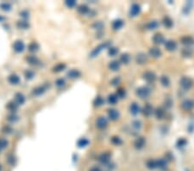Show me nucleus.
Segmentation results:
<instances>
[{
  "instance_id": "a18cd8bd",
  "label": "nucleus",
  "mask_w": 194,
  "mask_h": 171,
  "mask_svg": "<svg viewBox=\"0 0 194 171\" xmlns=\"http://www.w3.org/2000/svg\"><path fill=\"white\" fill-rule=\"evenodd\" d=\"M0 8L2 9V10H4V11H10L11 10V5L10 4H7V3H3V4H0Z\"/></svg>"
},
{
  "instance_id": "1a4fd4ad",
  "label": "nucleus",
  "mask_w": 194,
  "mask_h": 171,
  "mask_svg": "<svg viewBox=\"0 0 194 171\" xmlns=\"http://www.w3.org/2000/svg\"><path fill=\"white\" fill-rule=\"evenodd\" d=\"M148 59H149L148 55L143 52H140L135 55V62L139 65L145 64L146 62H148Z\"/></svg>"
},
{
  "instance_id": "49530a36",
  "label": "nucleus",
  "mask_w": 194,
  "mask_h": 171,
  "mask_svg": "<svg viewBox=\"0 0 194 171\" xmlns=\"http://www.w3.org/2000/svg\"><path fill=\"white\" fill-rule=\"evenodd\" d=\"M7 145H8L7 140L4 139V138H0V150L5 149L7 147Z\"/></svg>"
},
{
  "instance_id": "6ab92c4d",
  "label": "nucleus",
  "mask_w": 194,
  "mask_h": 171,
  "mask_svg": "<svg viewBox=\"0 0 194 171\" xmlns=\"http://www.w3.org/2000/svg\"><path fill=\"white\" fill-rule=\"evenodd\" d=\"M162 24L164 25L165 28H166V29H171L173 26V19L170 17V16H165L164 17L162 18Z\"/></svg>"
},
{
  "instance_id": "72a5a7b5",
  "label": "nucleus",
  "mask_w": 194,
  "mask_h": 171,
  "mask_svg": "<svg viewBox=\"0 0 194 171\" xmlns=\"http://www.w3.org/2000/svg\"><path fill=\"white\" fill-rule=\"evenodd\" d=\"M110 142H111L112 144H114V145H116V146H119V145H121V144L122 143V140L119 137H118V136H113V137H111Z\"/></svg>"
},
{
  "instance_id": "ea45409f",
  "label": "nucleus",
  "mask_w": 194,
  "mask_h": 171,
  "mask_svg": "<svg viewBox=\"0 0 194 171\" xmlns=\"http://www.w3.org/2000/svg\"><path fill=\"white\" fill-rule=\"evenodd\" d=\"M116 94L118 95V99H123L126 96V91L123 88H118Z\"/></svg>"
},
{
  "instance_id": "473e14b6",
  "label": "nucleus",
  "mask_w": 194,
  "mask_h": 171,
  "mask_svg": "<svg viewBox=\"0 0 194 171\" xmlns=\"http://www.w3.org/2000/svg\"><path fill=\"white\" fill-rule=\"evenodd\" d=\"M118 52H119V50H118V48H116V47H110V48H108V55H109L110 56H111V57L116 56V55L118 54Z\"/></svg>"
},
{
  "instance_id": "f257e3e1",
  "label": "nucleus",
  "mask_w": 194,
  "mask_h": 171,
  "mask_svg": "<svg viewBox=\"0 0 194 171\" xmlns=\"http://www.w3.org/2000/svg\"><path fill=\"white\" fill-rule=\"evenodd\" d=\"M135 94L142 99H145L149 97L151 94V88L148 86H142L136 88L135 90Z\"/></svg>"
},
{
  "instance_id": "6e6552de",
  "label": "nucleus",
  "mask_w": 194,
  "mask_h": 171,
  "mask_svg": "<svg viewBox=\"0 0 194 171\" xmlns=\"http://www.w3.org/2000/svg\"><path fill=\"white\" fill-rule=\"evenodd\" d=\"M107 114H108L109 118H110V120H112V121H116V120H118L120 118V112L117 109H108Z\"/></svg>"
},
{
  "instance_id": "b1692460",
  "label": "nucleus",
  "mask_w": 194,
  "mask_h": 171,
  "mask_svg": "<svg viewBox=\"0 0 194 171\" xmlns=\"http://www.w3.org/2000/svg\"><path fill=\"white\" fill-rule=\"evenodd\" d=\"M130 62V55L128 53H123L120 55L119 62L121 64L128 65Z\"/></svg>"
},
{
  "instance_id": "f03ea898",
  "label": "nucleus",
  "mask_w": 194,
  "mask_h": 171,
  "mask_svg": "<svg viewBox=\"0 0 194 171\" xmlns=\"http://www.w3.org/2000/svg\"><path fill=\"white\" fill-rule=\"evenodd\" d=\"M193 79H191L190 77H187V76H184L180 79L179 80V85L180 87L185 90V91H188L190 90L193 86Z\"/></svg>"
},
{
  "instance_id": "c9c22d12",
  "label": "nucleus",
  "mask_w": 194,
  "mask_h": 171,
  "mask_svg": "<svg viewBox=\"0 0 194 171\" xmlns=\"http://www.w3.org/2000/svg\"><path fill=\"white\" fill-rule=\"evenodd\" d=\"M89 144V141L86 138H81L78 141L77 143V145L79 148H85L86 146H87Z\"/></svg>"
},
{
  "instance_id": "37998d69",
  "label": "nucleus",
  "mask_w": 194,
  "mask_h": 171,
  "mask_svg": "<svg viewBox=\"0 0 194 171\" xmlns=\"http://www.w3.org/2000/svg\"><path fill=\"white\" fill-rule=\"evenodd\" d=\"M55 85H56V87H63L66 85V81H65L64 79L60 78V79H58L55 81Z\"/></svg>"
},
{
  "instance_id": "423d86ee",
  "label": "nucleus",
  "mask_w": 194,
  "mask_h": 171,
  "mask_svg": "<svg viewBox=\"0 0 194 171\" xmlns=\"http://www.w3.org/2000/svg\"><path fill=\"white\" fill-rule=\"evenodd\" d=\"M165 48L168 51V52H173L177 49L178 44L175 41L173 40H167L164 43Z\"/></svg>"
},
{
  "instance_id": "2f4dec72",
  "label": "nucleus",
  "mask_w": 194,
  "mask_h": 171,
  "mask_svg": "<svg viewBox=\"0 0 194 171\" xmlns=\"http://www.w3.org/2000/svg\"><path fill=\"white\" fill-rule=\"evenodd\" d=\"M8 80L11 84L12 85H17L20 82V78L18 77L16 75H11V76H9Z\"/></svg>"
},
{
  "instance_id": "4468645a",
  "label": "nucleus",
  "mask_w": 194,
  "mask_h": 171,
  "mask_svg": "<svg viewBox=\"0 0 194 171\" xmlns=\"http://www.w3.org/2000/svg\"><path fill=\"white\" fill-rule=\"evenodd\" d=\"M146 144V139L143 137H139L136 139L135 140L134 142V146L136 150H142L144 148Z\"/></svg>"
},
{
  "instance_id": "c03bdc74",
  "label": "nucleus",
  "mask_w": 194,
  "mask_h": 171,
  "mask_svg": "<svg viewBox=\"0 0 194 171\" xmlns=\"http://www.w3.org/2000/svg\"><path fill=\"white\" fill-rule=\"evenodd\" d=\"M132 127L135 130H140L142 127V122L140 120H134L132 122Z\"/></svg>"
},
{
  "instance_id": "4d7b16f0",
  "label": "nucleus",
  "mask_w": 194,
  "mask_h": 171,
  "mask_svg": "<svg viewBox=\"0 0 194 171\" xmlns=\"http://www.w3.org/2000/svg\"><path fill=\"white\" fill-rule=\"evenodd\" d=\"M25 76H26V79H32L34 76V73L31 71H28V72H26Z\"/></svg>"
},
{
  "instance_id": "7ed1b4c3",
  "label": "nucleus",
  "mask_w": 194,
  "mask_h": 171,
  "mask_svg": "<svg viewBox=\"0 0 194 171\" xmlns=\"http://www.w3.org/2000/svg\"><path fill=\"white\" fill-rule=\"evenodd\" d=\"M110 46V42H105V43H101V44H99L98 47H96L91 52V54H90V56L91 57V58H93V57H96L97 55H98L105 48H109Z\"/></svg>"
},
{
  "instance_id": "2eb2a0df",
  "label": "nucleus",
  "mask_w": 194,
  "mask_h": 171,
  "mask_svg": "<svg viewBox=\"0 0 194 171\" xmlns=\"http://www.w3.org/2000/svg\"><path fill=\"white\" fill-rule=\"evenodd\" d=\"M141 111H142V113L143 114V116H145V117H149L151 116L153 113H154V108H153V106H151V104H146L142 109L141 110Z\"/></svg>"
},
{
  "instance_id": "5fc2aeb1",
  "label": "nucleus",
  "mask_w": 194,
  "mask_h": 171,
  "mask_svg": "<svg viewBox=\"0 0 194 171\" xmlns=\"http://www.w3.org/2000/svg\"><path fill=\"white\" fill-rule=\"evenodd\" d=\"M103 26H104V24H103L101 22H98V23H96L95 24H93V27H95V29H98V30L102 29Z\"/></svg>"
},
{
  "instance_id": "f704fd0d",
  "label": "nucleus",
  "mask_w": 194,
  "mask_h": 171,
  "mask_svg": "<svg viewBox=\"0 0 194 171\" xmlns=\"http://www.w3.org/2000/svg\"><path fill=\"white\" fill-rule=\"evenodd\" d=\"M181 55H182L184 57H190V56L193 55V49H192V48H185L182 49Z\"/></svg>"
},
{
  "instance_id": "3c124183",
  "label": "nucleus",
  "mask_w": 194,
  "mask_h": 171,
  "mask_svg": "<svg viewBox=\"0 0 194 171\" xmlns=\"http://www.w3.org/2000/svg\"><path fill=\"white\" fill-rule=\"evenodd\" d=\"M29 49H30V51H36V50L38 49V45H37V43H32L31 44H30V46H29Z\"/></svg>"
},
{
  "instance_id": "39448f33",
  "label": "nucleus",
  "mask_w": 194,
  "mask_h": 171,
  "mask_svg": "<svg viewBox=\"0 0 194 171\" xmlns=\"http://www.w3.org/2000/svg\"><path fill=\"white\" fill-rule=\"evenodd\" d=\"M110 159H111V154L110 152L102 153L98 158V162L103 165H108L110 162Z\"/></svg>"
},
{
  "instance_id": "0eeeda50",
  "label": "nucleus",
  "mask_w": 194,
  "mask_h": 171,
  "mask_svg": "<svg viewBox=\"0 0 194 171\" xmlns=\"http://www.w3.org/2000/svg\"><path fill=\"white\" fill-rule=\"evenodd\" d=\"M152 41L154 44L156 45H161V44H164L166 40H165L164 35L161 34V33H156L154 35L153 38H152Z\"/></svg>"
},
{
  "instance_id": "79ce46f5",
  "label": "nucleus",
  "mask_w": 194,
  "mask_h": 171,
  "mask_svg": "<svg viewBox=\"0 0 194 171\" xmlns=\"http://www.w3.org/2000/svg\"><path fill=\"white\" fill-rule=\"evenodd\" d=\"M187 144V141L185 138H179L177 141V146L178 148H182V147H185L186 145Z\"/></svg>"
},
{
  "instance_id": "052dcab7",
  "label": "nucleus",
  "mask_w": 194,
  "mask_h": 171,
  "mask_svg": "<svg viewBox=\"0 0 194 171\" xmlns=\"http://www.w3.org/2000/svg\"><path fill=\"white\" fill-rule=\"evenodd\" d=\"M3 20H4V16H0V22H2Z\"/></svg>"
},
{
  "instance_id": "393cba45",
  "label": "nucleus",
  "mask_w": 194,
  "mask_h": 171,
  "mask_svg": "<svg viewBox=\"0 0 194 171\" xmlns=\"http://www.w3.org/2000/svg\"><path fill=\"white\" fill-rule=\"evenodd\" d=\"M80 75H81V73L77 69H71L67 74V76L70 79H77V78L80 77Z\"/></svg>"
},
{
  "instance_id": "6e6d98bb",
  "label": "nucleus",
  "mask_w": 194,
  "mask_h": 171,
  "mask_svg": "<svg viewBox=\"0 0 194 171\" xmlns=\"http://www.w3.org/2000/svg\"><path fill=\"white\" fill-rule=\"evenodd\" d=\"M8 108L11 109V111H15L17 108V106L15 105V104H13V103H10L9 105H8Z\"/></svg>"
},
{
  "instance_id": "ddd939ff",
  "label": "nucleus",
  "mask_w": 194,
  "mask_h": 171,
  "mask_svg": "<svg viewBox=\"0 0 194 171\" xmlns=\"http://www.w3.org/2000/svg\"><path fill=\"white\" fill-rule=\"evenodd\" d=\"M181 107L185 111H191L194 107V101L190 99H186L181 103Z\"/></svg>"
},
{
  "instance_id": "a19ab883",
  "label": "nucleus",
  "mask_w": 194,
  "mask_h": 171,
  "mask_svg": "<svg viewBox=\"0 0 194 171\" xmlns=\"http://www.w3.org/2000/svg\"><path fill=\"white\" fill-rule=\"evenodd\" d=\"M27 61L30 62V64H33V65H36V64H38L39 63V60L35 57V56H33V55H31L30 57H28L27 58Z\"/></svg>"
},
{
  "instance_id": "4be33fe9",
  "label": "nucleus",
  "mask_w": 194,
  "mask_h": 171,
  "mask_svg": "<svg viewBox=\"0 0 194 171\" xmlns=\"http://www.w3.org/2000/svg\"><path fill=\"white\" fill-rule=\"evenodd\" d=\"M160 27V23L157 20H152L146 24V28L149 31L156 30Z\"/></svg>"
},
{
  "instance_id": "c756f323",
  "label": "nucleus",
  "mask_w": 194,
  "mask_h": 171,
  "mask_svg": "<svg viewBox=\"0 0 194 171\" xmlns=\"http://www.w3.org/2000/svg\"><path fill=\"white\" fill-rule=\"evenodd\" d=\"M105 104V99L102 96H97L93 101V105L97 107H99Z\"/></svg>"
},
{
  "instance_id": "cd10ccee",
  "label": "nucleus",
  "mask_w": 194,
  "mask_h": 171,
  "mask_svg": "<svg viewBox=\"0 0 194 171\" xmlns=\"http://www.w3.org/2000/svg\"><path fill=\"white\" fill-rule=\"evenodd\" d=\"M160 82H161V86L164 87H168L170 86V83H171L169 77L166 76V75H161V76L160 77Z\"/></svg>"
},
{
  "instance_id": "f8f14e48",
  "label": "nucleus",
  "mask_w": 194,
  "mask_h": 171,
  "mask_svg": "<svg viewBox=\"0 0 194 171\" xmlns=\"http://www.w3.org/2000/svg\"><path fill=\"white\" fill-rule=\"evenodd\" d=\"M107 125H108V120H107L106 118H105V117H99V118H97V120H96V126H97V128H98L100 130H103V129H105V128L107 127Z\"/></svg>"
},
{
  "instance_id": "e2e57ef3",
  "label": "nucleus",
  "mask_w": 194,
  "mask_h": 171,
  "mask_svg": "<svg viewBox=\"0 0 194 171\" xmlns=\"http://www.w3.org/2000/svg\"><path fill=\"white\" fill-rule=\"evenodd\" d=\"M0 151H1V150H0Z\"/></svg>"
},
{
  "instance_id": "4c0bfd02",
  "label": "nucleus",
  "mask_w": 194,
  "mask_h": 171,
  "mask_svg": "<svg viewBox=\"0 0 194 171\" xmlns=\"http://www.w3.org/2000/svg\"><path fill=\"white\" fill-rule=\"evenodd\" d=\"M46 89H47V87H45V86L38 87H36L35 89H34V92H33V93H34L35 95H41V94L45 93Z\"/></svg>"
},
{
  "instance_id": "58836bf2",
  "label": "nucleus",
  "mask_w": 194,
  "mask_h": 171,
  "mask_svg": "<svg viewBox=\"0 0 194 171\" xmlns=\"http://www.w3.org/2000/svg\"><path fill=\"white\" fill-rule=\"evenodd\" d=\"M65 68H66V64H64V63H59V64H57V65L54 67V72L59 73L60 71L64 70Z\"/></svg>"
},
{
  "instance_id": "864d4df0",
  "label": "nucleus",
  "mask_w": 194,
  "mask_h": 171,
  "mask_svg": "<svg viewBox=\"0 0 194 171\" xmlns=\"http://www.w3.org/2000/svg\"><path fill=\"white\" fill-rule=\"evenodd\" d=\"M7 162L11 164V165H14L15 164V158L13 155H10L7 158Z\"/></svg>"
},
{
  "instance_id": "09e8293b",
  "label": "nucleus",
  "mask_w": 194,
  "mask_h": 171,
  "mask_svg": "<svg viewBox=\"0 0 194 171\" xmlns=\"http://www.w3.org/2000/svg\"><path fill=\"white\" fill-rule=\"evenodd\" d=\"M164 104H165V106H166V108H170V107L172 106V105H173V101H172L171 99L167 98V99H165Z\"/></svg>"
},
{
  "instance_id": "bb28decb",
  "label": "nucleus",
  "mask_w": 194,
  "mask_h": 171,
  "mask_svg": "<svg viewBox=\"0 0 194 171\" xmlns=\"http://www.w3.org/2000/svg\"><path fill=\"white\" fill-rule=\"evenodd\" d=\"M107 101L110 105H116L118 101V97L116 93H111V94L108 95Z\"/></svg>"
},
{
  "instance_id": "603ef678",
  "label": "nucleus",
  "mask_w": 194,
  "mask_h": 171,
  "mask_svg": "<svg viewBox=\"0 0 194 171\" xmlns=\"http://www.w3.org/2000/svg\"><path fill=\"white\" fill-rule=\"evenodd\" d=\"M17 25L19 26V28L21 29H27L29 27V24L25 22H18Z\"/></svg>"
},
{
  "instance_id": "5701e85b",
  "label": "nucleus",
  "mask_w": 194,
  "mask_h": 171,
  "mask_svg": "<svg viewBox=\"0 0 194 171\" xmlns=\"http://www.w3.org/2000/svg\"><path fill=\"white\" fill-rule=\"evenodd\" d=\"M156 167L161 170H165L167 168V162L165 159H156Z\"/></svg>"
},
{
  "instance_id": "20e7f679",
  "label": "nucleus",
  "mask_w": 194,
  "mask_h": 171,
  "mask_svg": "<svg viewBox=\"0 0 194 171\" xmlns=\"http://www.w3.org/2000/svg\"><path fill=\"white\" fill-rule=\"evenodd\" d=\"M142 79L147 82V83H149V84H153L156 81L157 79V75L154 72L151 71V70H148V71H145L143 74H142Z\"/></svg>"
},
{
  "instance_id": "412c9836",
  "label": "nucleus",
  "mask_w": 194,
  "mask_h": 171,
  "mask_svg": "<svg viewBox=\"0 0 194 171\" xmlns=\"http://www.w3.org/2000/svg\"><path fill=\"white\" fill-rule=\"evenodd\" d=\"M25 45L22 41H16L13 44V49L17 53H21L24 50Z\"/></svg>"
},
{
  "instance_id": "e433bc0d",
  "label": "nucleus",
  "mask_w": 194,
  "mask_h": 171,
  "mask_svg": "<svg viewBox=\"0 0 194 171\" xmlns=\"http://www.w3.org/2000/svg\"><path fill=\"white\" fill-rule=\"evenodd\" d=\"M15 98L17 104H19V105H23V104L25 102V98H24V96H23L22 93H16Z\"/></svg>"
},
{
  "instance_id": "a211bd4d",
  "label": "nucleus",
  "mask_w": 194,
  "mask_h": 171,
  "mask_svg": "<svg viewBox=\"0 0 194 171\" xmlns=\"http://www.w3.org/2000/svg\"><path fill=\"white\" fill-rule=\"evenodd\" d=\"M141 110H142V109L140 107L139 104L136 103V102L131 103L130 106V112L132 115H134V116H136V115L141 111Z\"/></svg>"
},
{
  "instance_id": "aec40b11",
  "label": "nucleus",
  "mask_w": 194,
  "mask_h": 171,
  "mask_svg": "<svg viewBox=\"0 0 194 171\" xmlns=\"http://www.w3.org/2000/svg\"><path fill=\"white\" fill-rule=\"evenodd\" d=\"M121 67V63L119 61H117V60H114V61H111V62L109 63V68L113 71V72H117L118 71Z\"/></svg>"
},
{
  "instance_id": "bf43d9fd",
  "label": "nucleus",
  "mask_w": 194,
  "mask_h": 171,
  "mask_svg": "<svg viewBox=\"0 0 194 171\" xmlns=\"http://www.w3.org/2000/svg\"><path fill=\"white\" fill-rule=\"evenodd\" d=\"M10 121H16V120H17V117L15 116V115H11V116H9V118H8Z\"/></svg>"
},
{
  "instance_id": "7c9ffc66",
  "label": "nucleus",
  "mask_w": 194,
  "mask_h": 171,
  "mask_svg": "<svg viewBox=\"0 0 194 171\" xmlns=\"http://www.w3.org/2000/svg\"><path fill=\"white\" fill-rule=\"evenodd\" d=\"M146 166L149 170H156L157 167H156V160L154 159H149L146 162Z\"/></svg>"
},
{
  "instance_id": "9d476101",
  "label": "nucleus",
  "mask_w": 194,
  "mask_h": 171,
  "mask_svg": "<svg viewBox=\"0 0 194 171\" xmlns=\"http://www.w3.org/2000/svg\"><path fill=\"white\" fill-rule=\"evenodd\" d=\"M149 55L153 58H160L162 55L161 50L157 47H152L149 49Z\"/></svg>"
},
{
  "instance_id": "8fccbe9b",
  "label": "nucleus",
  "mask_w": 194,
  "mask_h": 171,
  "mask_svg": "<svg viewBox=\"0 0 194 171\" xmlns=\"http://www.w3.org/2000/svg\"><path fill=\"white\" fill-rule=\"evenodd\" d=\"M120 81H121L120 77H115L114 79H111V82H110V83H111L112 86H118L120 83Z\"/></svg>"
},
{
  "instance_id": "a878e982",
  "label": "nucleus",
  "mask_w": 194,
  "mask_h": 171,
  "mask_svg": "<svg viewBox=\"0 0 194 171\" xmlns=\"http://www.w3.org/2000/svg\"><path fill=\"white\" fill-rule=\"evenodd\" d=\"M123 24H124L123 20H122V19H116V20H114L112 22V28L115 31H118V30L122 28Z\"/></svg>"
},
{
  "instance_id": "13d9d810",
  "label": "nucleus",
  "mask_w": 194,
  "mask_h": 171,
  "mask_svg": "<svg viewBox=\"0 0 194 171\" xmlns=\"http://www.w3.org/2000/svg\"><path fill=\"white\" fill-rule=\"evenodd\" d=\"M89 171H102V170H101V169H100L99 167H98V166H93V167H91V168L90 169Z\"/></svg>"
},
{
  "instance_id": "9b49d317",
  "label": "nucleus",
  "mask_w": 194,
  "mask_h": 171,
  "mask_svg": "<svg viewBox=\"0 0 194 171\" xmlns=\"http://www.w3.org/2000/svg\"><path fill=\"white\" fill-rule=\"evenodd\" d=\"M180 43L185 46H192L194 44V38L191 35H184L180 38Z\"/></svg>"
},
{
  "instance_id": "c85d7f7f",
  "label": "nucleus",
  "mask_w": 194,
  "mask_h": 171,
  "mask_svg": "<svg viewBox=\"0 0 194 171\" xmlns=\"http://www.w3.org/2000/svg\"><path fill=\"white\" fill-rule=\"evenodd\" d=\"M77 11H78V12H79V14H81V15H86V14H87V13L89 12L90 9L88 8L87 5H86V4H81V5H79V6L77 8Z\"/></svg>"
},
{
  "instance_id": "de8ad7c7",
  "label": "nucleus",
  "mask_w": 194,
  "mask_h": 171,
  "mask_svg": "<svg viewBox=\"0 0 194 171\" xmlns=\"http://www.w3.org/2000/svg\"><path fill=\"white\" fill-rule=\"evenodd\" d=\"M65 4L68 7V8H74L76 5V2L74 0H69V1H66Z\"/></svg>"
},
{
  "instance_id": "680f3d73",
  "label": "nucleus",
  "mask_w": 194,
  "mask_h": 171,
  "mask_svg": "<svg viewBox=\"0 0 194 171\" xmlns=\"http://www.w3.org/2000/svg\"><path fill=\"white\" fill-rule=\"evenodd\" d=\"M2 170H3V167H2V165L0 164V171H2Z\"/></svg>"
},
{
  "instance_id": "dca6fc26",
  "label": "nucleus",
  "mask_w": 194,
  "mask_h": 171,
  "mask_svg": "<svg viewBox=\"0 0 194 171\" xmlns=\"http://www.w3.org/2000/svg\"><path fill=\"white\" fill-rule=\"evenodd\" d=\"M141 12V6L138 4H133L131 6H130V16L134 17L140 14Z\"/></svg>"
},
{
  "instance_id": "f3484780",
  "label": "nucleus",
  "mask_w": 194,
  "mask_h": 171,
  "mask_svg": "<svg viewBox=\"0 0 194 171\" xmlns=\"http://www.w3.org/2000/svg\"><path fill=\"white\" fill-rule=\"evenodd\" d=\"M154 116L155 118L158 119V120H161L163 119L166 116V110L163 107H157L154 111Z\"/></svg>"
}]
</instances>
